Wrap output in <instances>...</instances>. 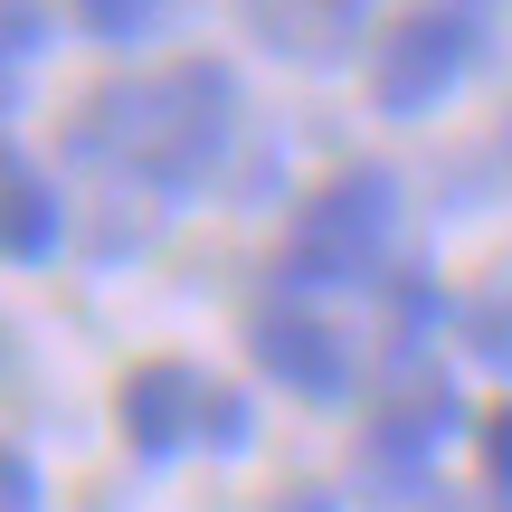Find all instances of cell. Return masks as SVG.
Returning a JSON list of instances; mask_svg holds the SVG:
<instances>
[{
    "label": "cell",
    "instance_id": "cell-1",
    "mask_svg": "<svg viewBox=\"0 0 512 512\" xmlns=\"http://www.w3.org/2000/svg\"><path fill=\"white\" fill-rule=\"evenodd\" d=\"M228 105H238V76L219 57H181V67L143 76V86L95 95L86 152H114L152 190H200L219 171V152H228Z\"/></svg>",
    "mask_w": 512,
    "mask_h": 512
},
{
    "label": "cell",
    "instance_id": "cell-2",
    "mask_svg": "<svg viewBox=\"0 0 512 512\" xmlns=\"http://www.w3.org/2000/svg\"><path fill=\"white\" fill-rule=\"evenodd\" d=\"M399 238V181L389 171H332L304 200V228L285 247V285H370Z\"/></svg>",
    "mask_w": 512,
    "mask_h": 512
},
{
    "label": "cell",
    "instance_id": "cell-3",
    "mask_svg": "<svg viewBox=\"0 0 512 512\" xmlns=\"http://www.w3.org/2000/svg\"><path fill=\"white\" fill-rule=\"evenodd\" d=\"M484 29H494L484 10H418V19H399V29L380 38V57H370V95H380V114H399V124L437 114L446 95L475 76Z\"/></svg>",
    "mask_w": 512,
    "mask_h": 512
},
{
    "label": "cell",
    "instance_id": "cell-4",
    "mask_svg": "<svg viewBox=\"0 0 512 512\" xmlns=\"http://www.w3.org/2000/svg\"><path fill=\"white\" fill-rule=\"evenodd\" d=\"M456 418H465V408H456L446 361H427V342H399V351H389V370H380V399H370V446H361V456L418 475V465L456 437Z\"/></svg>",
    "mask_w": 512,
    "mask_h": 512
},
{
    "label": "cell",
    "instance_id": "cell-5",
    "mask_svg": "<svg viewBox=\"0 0 512 512\" xmlns=\"http://www.w3.org/2000/svg\"><path fill=\"white\" fill-rule=\"evenodd\" d=\"M247 351H256V370L266 380H285L294 399H313V408H332L351 389V342L332 323H313V313H294V304H266L247 323Z\"/></svg>",
    "mask_w": 512,
    "mask_h": 512
},
{
    "label": "cell",
    "instance_id": "cell-6",
    "mask_svg": "<svg viewBox=\"0 0 512 512\" xmlns=\"http://www.w3.org/2000/svg\"><path fill=\"white\" fill-rule=\"evenodd\" d=\"M114 408H124V446H133V456H143V465H171L209 427V380L190 361H143Z\"/></svg>",
    "mask_w": 512,
    "mask_h": 512
},
{
    "label": "cell",
    "instance_id": "cell-7",
    "mask_svg": "<svg viewBox=\"0 0 512 512\" xmlns=\"http://www.w3.org/2000/svg\"><path fill=\"white\" fill-rule=\"evenodd\" d=\"M10 266H38V256H57L67 238V190H48V171L29 162V152H10Z\"/></svg>",
    "mask_w": 512,
    "mask_h": 512
},
{
    "label": "cell",
    "instance_id": "cell-8",
    "mask_svg": "<svg viewBox=\"0 0 512 512\" xmlns=\"http://www.w3.org/2000/svg\"><path fill=\"white\" fill-rule=\"evenodd\" d=\"M361 29H370L361 10H256V38H266L275 57H304V67H332Z\"/></svg>",
    "mask_w": 512,
    "mask_h": 512
},
{
    "label": "cell",
    "instance_id": "cell-9",
    "mask_svg": "<svg viewBox=\"0 0 512 512\" xmlns=\"http://www.w3.org/2000/svg\"><path fill=\"white\" fill-rule=\"evenodd\" d=\"M465 351H475L484 370H503V380H512V285H494V294H475V304H465Z\"/></svg>",
    "mask_w": 512,
    "mask_h": 512
},
{
    "label": "cell",
    "instance_id": "cell-10",
    "mask_svg": "<svg viewBox=\"0 0 512 512\" xmlns=\"http://www.w3.org/2000/svg\"><path fill=\"white\" fill-rule=\"evenodd\" d=\"M76 19H86L105 48H133V38H152V19H162V10H152V0H86Z\"/></svg>",
    "mask_w": 512,
    "mask_h": 512
},
{
    "label": "cell",
    "instance_id": "cell-11",
    "mask_svg": "<svg viewBox=\"0 0 512 512\" xmlns=\"http://www.w3.org/2000/svg\"><path fill=\"white\" fill-rule=\"evenodd\" d=\"M219 456H247V437H256V408H247V389H209V427H200Z\"/></svg>",
    "mask_w": 512,
    "mask_h": 512
},
{
    "label": "cell",
    "instance_id": "cell-12",
    "mask_svg": "<svg viewBox=\"0 0 512 512\" xmlns=\"http://www.w3.org/2000/svg\"><path fill=\"white\" fill-rule=\"evenodd\" d=\"M484 475H494V494H512V408L484 418Z\"/></svg>",
    "mask_w": 512,
    "mask_h": 512
},
{
    "label": "cell",
    "instance_id": "cell-13",
    "mask_svg": "<svg viewBox=\"0 0 512 512\" xmlns=\"http://www.w3.org/2000/svg\"><path fill=\"white\" fill-rule=\"evenodd\" d=\"M0 512H38V465H29V456L0 465Z\"/></svg>",
    "mask_w": 512,
    "mask_h": 512
},
{
    "label": "cell",
    "instance_id": "cell-14",
    "mask_svg": "<svg viewBox=\"0 0 512 512\" xmlns=\"http://www.w3.org/2000/svg\"><path fill=\"white\" fill-rule=\"evenodd\" d=\"M0 29H10V57H29V48H38V29H48V19H38V10H10V19H0Z\"/></svg>",
    "mask_w": 512,
    "mask_h": 512
},
{
    "label": "cell",
    "instance_id": "cell-15",
    "mask_svg": "<svg viewBox=\"0 0 512 512\" xmlns=\"http://www.w3.org/2000/svg\"><path fill=\"white\" fill-rule=\"evenodd\" d=\"M266 512H342V503H332V494H275Z\"/></svg>",
    "mask_w": 512,
    "mask_h": 512
},
{
    "label": "cell",
    "instance_id": "cell-16",
    "mask_svg": "<svg viewBox=\"0 0 512 512\" xmlns=\"http://www.w3.org/2000/svg\"><path fill=\"white\" fill-rule=\"evenodd\" d=\"M503 162H512V124H503Z\"/></svg>",
    "mask_w": 512,
    "mask_h": 512
}]
</instances>
